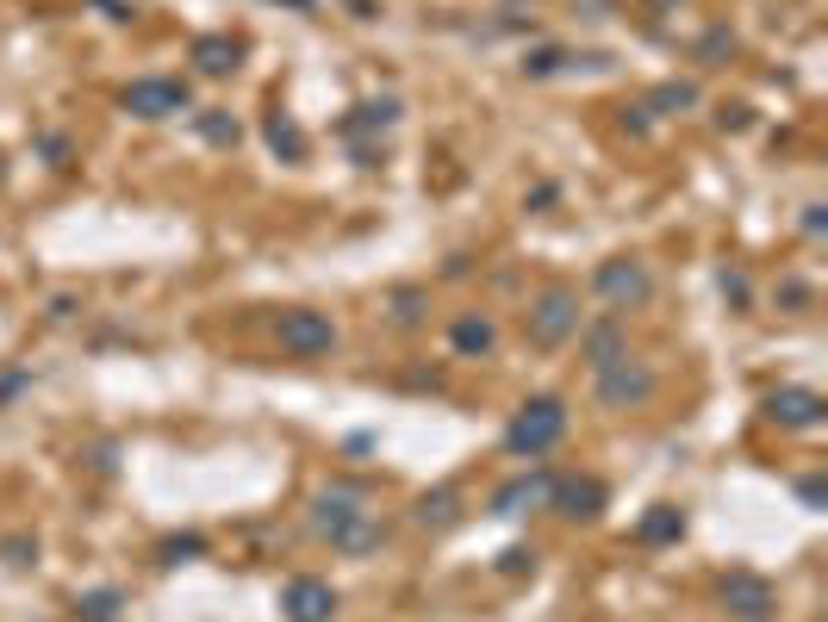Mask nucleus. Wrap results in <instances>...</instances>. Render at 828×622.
<instances>
[{"instance_id":"obj_1","label":"nucleus","mask_w":828,"mask_h":622,"mask_svg":"<svg viewBox=\"0 0 828 622\" xmlns=\"http://www.w3.org/2000/svg\"><path fill=\"white\" fill-rule=\"evenodd\" d=\"M361 504H368L361 485H330V492L312 498V516H318V529L330 535V548H343V554H368V548L380 542L375 511H361Z\"/></svg>"},{"instance_id":"obj_2","label":"nucleus","mask_w":828,"mask_h":622,"mask_svg":"<svg viewBox=\"0 0 828 622\" xmlns=\"http://www.w3.org/2000/svg\"><path fill=\"white\" fill-rule=\"evenodd\" d=\"M567 435V404L555 399V392H542V399H530L523 411L511 418V430H505V449L523 454V461H536V454H548L555 442Z\"/></svg>"},{"instance_id":"obj_3","label":"nucleus","mask_w":828,"mask_h":622,"mask_svg":"<svg viewBox=\"0 0 828 622\" xmlns=\"http://www.w3.org/2000/svg\"><path fill=\"white\" fill-rule=\"evenodd\" d=\"M573 330H579V293L555 280V287H542V293L530 299V311H523V337H530L536 349H561Z\"/></svg>"},{"instance_id":"obj_4","label":"nucleus","mask_w":828,"mask_h":622,"mask_svg":"<svg viewBox=\"0 0 828 622\" xmlns=\"http://www.w3.org/2000/svg\"><path fill=\"white\" fill-rule=\"evenodd\" d=\"M275 337H281V349L293 361H325L330 349H337V324H330L325 311H281V324H275Z\"/></svg>"},{"instance_id":"obj_5","label":"nucleus","mask_w":828,"mask_h":622,"mask_svg":"<svg viewBox=\"0 0 828 622\" xmlns=\"http://www.w3.org/2000/svg\"><path fill=\"white\" fill-rule=\"evenodd\" d=\"M655 399V368L648 361H610V368H598V404L605 411H636V404Z\"/></svg>"},{"instance_id":"obj_6","label":"nucleus","mask_w":828,"mask_h":622,"mask_svg":"<svg viewBox=\"0 0 828 622\" xmlns=\"http://www.w3.org/2000/svg\"><path fill=\"white\" fill-rule=\"evenodd\" d=\"M592 287H598V299H610L617 311H629V305H648L655 274H648V262H636V255H610V262H598Z\"/></svg>"},{"instance_id":"obj_7","label":"nucleus","mask_w":828,"mask_h":622,"mask_svg":"<svg viewBox=\"0 0 828 622\" xmlns=\"http://www.w3.org/2000/svg\"><path fill=\"white\" fill-rule=\"evenodd\" d=\"M119 107H126L131 119H174V112H188V107H193V93H188V81L143 76V81H131V88L119 93Z\"/></svg>"},{"instance_id":"obj_8","label":"nucleus","mask_w":828,"mask_h":622,"mask_svg":"<svg viewBox=\"0 0 828 622\" xmlns=\"http://www.w3.org/2000/svg\"><path fill=\"white\" fill-rule=\"evenodd\" d=\"M722 610H729L735 622H772V616H779V591L766 585L760 573L735 566V573L722 579Z\"/></svg>"},{"instance_id":"obj_9","label":"nucleus","mask_w":828,"mask_h":622,"mask_svg":"<svg viewBox=\"0 0 828 622\" xmlns=\"http://www.w3.org/2000/svg\"><path fill=\"white\" fill-rule=\"evenodd\" d=\"M281 616L287 622H330L337 616V591L325 579H287L281 585Z\"/></svg>"},{"instance_id":"obj_10","label":"nucleus","mask_w":828,"mask_h":622,"mask_svg":"<svg viewBox=\"0 0 828 622\" xmlns=\"http://www.w3.org/2000/svg\"><path fill=\"white\" fill-rule=\"evenodd\" d=\"M548 492H555V473H517V480H505L499 492H492V516H523V511H542Z\"/></svg>"},{"instance_id":"obj_11","label":"nucleus","mask_w":828,"mask_h":622,"mask_svg":"<svg viewBox=\"0 0 828 622\" xmlns=\"http://www.w3.org/2000/svg\"><path fill=\"white\" fill-rule=\"evenodd\" d=\"M822 392H810V387H779L772 399H766V418L772 423H785V430H816L822 423Z\"/></svg>"},{"instance_id":"obj_12","label":"nucleus","mask_w":828,"mask_h":622,"mask_svg":"<svg viewBox=\"0 0 828 622\" xmlns=\"http://www.w3.org/2000/svg\"><path fill=\"white\" fill-rule=\"evenodd\" d=\"M605 485L598 480H579V473H567V480H555V492H548V504L561 516H573V523H592L598 511H605Z\"/></svg>"},{"instance_id":"obj_13","label":"nucleus","mask_w":828,"mask_h":622,"mask_svg":"<svg viewBox=\"0 0 828 622\" xmlns=\"http://www.w3.org/2000/svg\"><path fill=\"white\" fill-rule=\"evenodd\" d=\"M193 69H200V76H231L237 62H243V44H237V38H225V31H206V38H193Z\"/></svg>"},{"instance_id":"obj_14","label":"nucleus","mask_w":828,"mask_h":622,"mask_svg":"<svg viewBox=\"0 0 828 622\" xmlns=\"http://www.w3.org/2000/svg\"><path fill=\"white\" fill-rule=\"evenodd\" d=\"M629 355V330L624 318H598L592 330H586V368H610V361H624Z\"/></svg>"},{"instance_id":"obj_15","label":"nucleus","mask_w":828,"mask_h":622,"mask_svg":"<svg viewBox=\"0 0 828 622\" xmlns=\"http://www.w3.org/2000/svg\"><path fill=\"white\" fill-rule=\"evenodd\" d=\"M492 342H499V330H492V318H480V311H461V318L449 324L455 355H492Z\"/></svg>"},{"instance_id":"obj_16","label":"nucleus","mask_w":828,"mask_h":622,"mask_svg":"<svg viewBox=\"0 0 828 622\" xmlns=\"http://www.w3.org/2000/svg\"><path fill=\"white\" fill-rule=\"evenodd\" d=\"M262 131H268V150L281 156V162H306V150H312V143H306V131H299L287 112H268Z\"/></svg>"},{"instance_id":"obj_17","label":"nucleus","mask_w":828,"mask_h":622,"mask_svg":"<svg viewBox=\"0 0 828 622\" xmlns=\"http://www.w3.org/2000/svg\"><path fill=\"white\" fill-rule=\"evenodd\" d=\"M423 311H430V293H423V287H392V293H387V318L399 330H418Z\"/></svg>"},{"instance_id":"obj_18","label":"nucleus","mask_w":828,"mask_h":622,"mask_svg":"<svg viewBox=\"0 0 828 622\" xmlns=\"http://www.w3.org/2000/svg\"><path fill=\"white\" fill-rule=\"evenodd\" d=\"M641 542L648 548H660V542H679V535H686V516L672 511V504H655V511L641 516V529H636Z\"/></svg>"},{"instance_id":"obj_19","label":"nucleus","mask_w":828,"mask_h":622,"mask_svg":"<svg viewBox=\"0 0 828 622\" xmlns=\"http://www.w3.org/2000/svg\"><path fill=\"white\" fill-rule=\"evenodd\" d=\"M392 119H399V107H392V100H361V107L343 119V138H361V131H387Z\"/></svg>"},{"instance_id":"obj_20","label":"nucleus","mask_w":828,"mask_h":622,"mask_svg":"<svg viewBox=\"0 0 828 622\" xmlns=\"http://www.w3.org/2000/svg\"><path fill=\"white\" fill-rule=\"evenodd\" d=\"M455 516H461V498H455L449 485H437V492L418 498V523H423V529H449Z\"/></svg>"},{"instance_id":"obj_21","label":"nucleus","mask_w":828,"mask_h":622,"mask_svg":"<svg viewBox=\"0 0 828 622\" xmlns=\"http://www.w3.org/2000/svg\"><path fill=\"white\" fill-rule=\"evenodd\" d=\"M686 107H698V88H691V81H660L641 112H686Z\"/></svg>"},{"instance_id":"obj_22","label":"nucleus","mask_w":828,"mask_h":622,"mask_svg":"<svg viewBox=\"0 0 828 622\" xmlns=\"http://www.w3.org/2000/svg\"><path fill=\"white\" fill-rule=\"evenodd\" d=\"M119 604H126V598H119L112 585H100V591H88V598H76V616L81 622H112V616H119Z\"/></svg>"},{"instance_id":"obj_23","label":"nucleus","mask_w":828,"mask_h":622,"mask_svg":"<svg viewBox=\"0 0 828 622\" xmlns=\"http://www.w3.org/2000/svg\"><path fill=\"white\" fill-rule=\"evenodd\" d=\"M193 124H200L206 143H237V138H243V131H237V119H231V112H219V107H206Z\"/></svg>"},{"instance_id":"obj_24","label":"nucleus","mask_w":828,"mask_h":622,"mask_svg":"<svg viewBox=\"0 0 828 622\" xmlns=\"http://www.w3.org/2000/svg\"><path fill=\"white\" fill-rule=\"evenodd\" d=\"M157 554H162V566H174V560H193V554H206V535H169Z\"/></svg>"},{"instance_id":"obj_25","label":"nucleus","mask_w":828,"mask_h":622,"mask_svg":"<svg viewBox=\"0 0 828 622\" xmlns=\"http://www.w3.org/2000/svg\"><path fill=\"white\" fill-rule=\"evenodd\" d=\"M0 554L13 560V566H32V554H38V542H32V535H7V542H0Z\"/></svg>"},{"instance_id":"obj_26","label":"nucleus","mask_w":828,"mask_h":622,"mask_svg":"<svg viewBox=\"0 0 828 622\" xmlns=\"http://www.w3.org/2000/svg\"><path fill=\"white\" fill-rule=\"evenodd\" d=\"M722 50H735V38H729V26H717V31H704V44H698V57L704 62H717Z\"/></svg>"},{"instance_id":"obj_27","label":"nucleus","mask_w":828,"mask_h":622,"mask_svg":"<svg viewBox=\"0 0 828 622\" xmlns=\"http://www.w3.org/2000/svg\"><path fill=\"white\" fill-rule=\"evenodd\" d=\"M722 299H729V305H748V299H754L748 274H729V268H722Z\"/></svg>"},{"instance_id":"obj_28","label":"nucleus","mask_w":828,"mask_h":622,"mask_svg":"<svg viewBox=\"0 0 828 622\" xmlns=\"http://www.w3.org/2000/svg\"><path fill=\"white\" fill-rule=\"evenodd\" d=\"M530 566H536V554H530V548H505V554H499V573H530Z\"/></svg>"},{"instance_id":"obj_29","label":"nucleus","mask_w":828,"mask_h":622,"mask_svg":"<svg viewBox=\"0 0 828 622\" xmlns=\"http://www.w3.org/2000/svg\"><path fill=\"white\" fill-rule=\"evenodd\" d=\"M561 62H567V50H536V57L523 62V69H530V76H555Z\"/></svg>"},{"instance_id":"obj_30","label":"nucleus","mask_w":828,"mask_h":622,"mask_svg":"<svg viewBox=\"0 0 828 622\" xmlns=\"http://www.w3.org/2000/svg\"><path fill=\"white\" fill-rule=\"evenodd\" d=\"M822 231H828V205L810 200V205H804V237H822Z\"/></svg>"},{"instance_id":"obj_31","label":"nucleus","mask_w":828,"mask_h":622,"mask_svg":"<svg viewBox=\"0 0 828 622\" xmlns=\"http://www.w3.org/2000/svg\"><path fill=\"white\" fill-rule=\"evenodd\" d=\"M779 299H785V305H810V287H804V280H785Z\"/></svg>"},{"instance_id":"obj_32","label":"nucleus","mask_w":828,"mask_h":622,"mask_svg":"<svg viewBox=\"0 0 828 622\" xmlns=\"http://www.w3.org/2000/svg\"><path fill=\"white\" fill-rule=\"evenodd\" d=\"M797 498H804V504L816 511V504H822V480H804V485H797Z\"/></svg>"}]
</instances>
